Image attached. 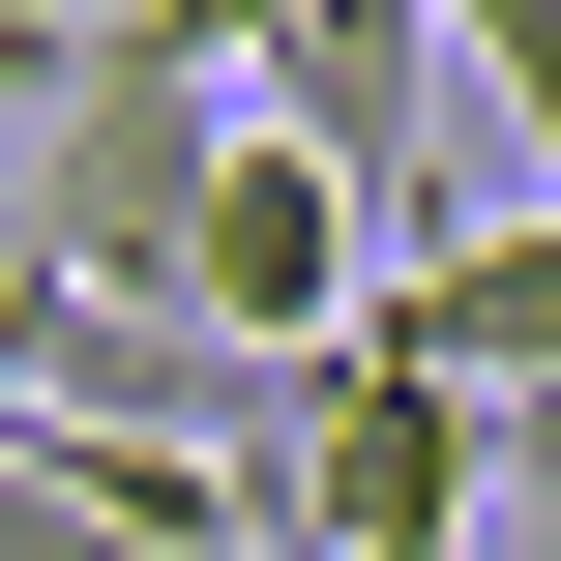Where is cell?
I'll list each match as a JSON object with an SVG mask.
<instances>
[{"label": "cell", "mask_w": 561, "mask_h": 561, "mask_svg": "<svg viewBox=\"0 0 561 561\" xmlns=\"http://www.w3.org/2000/svg\"><path fill=\"white\" fill-rule=\"evenodd\" d=\"M207 148H237V59H178L148 0H59V30H30V207H0V266H59V296H178Z\"/></svg>", "instance_id": "cell-1"}, {"label": "cell", "mask_w": 561, "mask_h": 561, "mask_svg": "<svg viewBox=\"0 0 561 561\" xmlns=\"http://www.w3.org/2000/svg\"><path fill=\"white\" fill-rule=\"evenodd\" d=\"M473 503H503V414L414 355H325L266 444V561H473Z\"/></svg>", "instance_id": "cell-2"}, {"label": "cell", "mask_w": 561, "mask_h": 561, "mask_svg": "<svg viewBox=\"0 0 561 561\" xmlns=\"http://www.w3.org/2000/svg\"><path fill=\"white\" fill-rule=\"evenodd\" d=\"M355 296H385V207H355L325 148H266V118H237V148H207V207H178V325L296 385V355H355Z\"/></svg>", "instance_id": "cell-3"}, {"label": "cell", "mask_w": 561, "mask_h": 561, "mask_svg": "<svg viewBox=\"0 0 561 561\" xmlns=\"http://www.w3.org/2000/svg\"><path fill=\"white\" fill-rule=\"evenodd\" d=\"M355 355L473 385V414H503V473H533V444H561V207H444V237H385Z\"/></svg>", "instance_id": "cell-4"}, {"label": "cell", "mask_w": 561, "mask_h": 561, "mask_svg": "<svg viewBox=\"0 0 561 561\" xmlns=\"http://www.w3.org/2000/svg\"><path fill=\"white\" fill-rule=\"evenodd\" d=\"M237 118H266V148H325L385 237H444V178H414V148H444V0H296V30L237 59Z\"/></svg>", "instance_id": "cell-5"}, {"label": "cell", "mask_w": 561, "mask_h": 561, "mask_svg": "<svg viewBox=\"0 0 561 561\" xmlns=\"http://www.w3.org/2000/svg\"><path fill=\"white\" fill-rule=\"evenodd\" d=\"M0 561H237V533H148V503H89V473L0 444Z\"/></svg>", "instance_id": "cell-6"}, {"label": "cell", "mask_w": 561, "mask_h": 561, "mask_svg": "<svg viewBox=\"0 0 561 561\" xmlns=\"http://www.w3.org/2000/svg\"><path fill=\"white\" fill-rule=\"evenodd\" d=\"M148 30H178V59H266V30H296V0H148Z\"/></svg>", "instance_id": "cell-7"}]
</instances>
